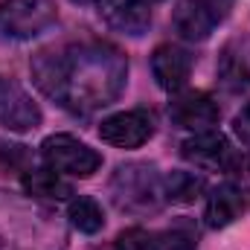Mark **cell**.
<instances>
[{"instance_id": "cell-1", "label": "cell", "mask_w": 250, "mask_h": 250, "mask_svg": "<svg viewBox=\"0 0 250 250\" xmlns=\"http://www.w3.org/2000/svg\"><path fill=\"white\" fill-rule=\"evenodd\" d=\"M35 87L70 114H93L120 99L128 82V59L105 41H79L44 50L32 64Z\"/></svg>"}, {"instance_id": "cell-2", "label": "cell", "mask_w": 250, "mask_h": 250, "mask_svg": "<svg viewBox=\"0 0 250 250\" xmlns=\"http://www.w3.org/2000/svg\"><path fill=\"white\" fill-rule=\"evenodd\" d=\"M111 195H114V204L131 215H148L166 204L163 178L151 163H140V160L117 166L111 178Z\"/></svg>"}, {"instance_id": "cell-3", "label": "cell", "mask_w": 250, "mask_h": 250, "mask_svg": "<svg viewBox=\"0 0 250 250\" xmlns=\"http://www.w3.org/2000/svg\"><path fill=\"white\" fill-rule=\"evenodd\" d=\"M59 21L56 0H0V35L29 41Z\"/></svg>"}, {"instance_id": "cell-4", "label": "cell", "mask_w": 250, "mask_h": 250, "mask_svg": "<svg viewBox=\"0 0 250 250\" xmlns=\"http://www.w3.org/2000/svg\"><path fill=\"white\" fill-rule=\"evenodd\" d=\"M41 157L53 172L70 178H90L102 166V154L73 134H50L41 143Z\"/></svg>"}, {"instance_id": "cell-5", "label": "cell", "mask_w": 250, "mask_h": 250, "mask_svg": "<svg viewBox=\"0 0 250 250\" xmlns=\"http://www.w3.org/2000/svg\"><path fill=\"white\" fill-rule=\"evenodd\" d=\"M181 154H184V160H189L192 166H198L204 172H236L242 166V157L230 146V140L212 128L198 131L189 140H184Z\"/></svg>"}, {"instance_id": "cell-6", "label": "cell", "mask_w": 250, "mask_h": 250, "mask_svg": "<svg viewBox=\"0 0 250 250\" xmlns=\"http://www.w3.org/2000/svg\"><path fill=\"white\" fill-rule=\"evenodd\" d=\"M44 120L38 102L15 82V79H0V128L26 134L35 131Z\"/></svg>"}, {"instance_id": "cell-7", "label": "cell", "mask_w": 250, "mask_h": 250, "mask_svg": "<svg viewBox=\"0 0 250 250\" xmlns=\"http://www.w3.org/2000/svg\"><path fill=\"white\" fill-rule=\"evenodd\" d=\"M151 134H154V120L143 108L111 114L99 125V137L117 148H140L151 140Z\"/></svg>"}, {"instance_id": "cell-8", "label": "cell", "mask_w": 250, "mask_h": 250, "mask_svg": "<svg viewBox=\"0 0 250 250\" xmlns=\"http://www.w3.org/2000/svg\"><path fill=\"white\" fill-rule=\"evenodd\" d=\"M169 117L178 128L198 134V131H209L218 123L221 111H218V102L204 90H178L169 102Z\"/></svg>"}, {"instance_id": "cell-9", "label": "cell", "mask_w": 250, "mask_h": 250, "mask_svg": "<svg viewBox=\"0 0 250 250\" xmlns=\"http://www.w3.org/2000/svg\"><path fill=\"white\" fill-rule=\"evenodd\" d=\"M218 21L221 12L212 0H181L172 12V26L184 41H207Z\"/></svg>"}, {"instance_id": "cell-10", "label": "cell", "mask_w": 250, "mask_h": 250, "mask_svg": "<svg viewBox=\"0 0 250 250\" xmlns=\"http://www.w3.org/2000/svg\"><path fill=\"white\" fill-rule=\"evenodd\" d=\"M96 12L111 29L131 35V38L146 35L151 26L148 0H96Z\"/></svg>"}, {"instance_id": "cell-11", "label": "cell", "mask_w": 250, "mask_h": 250, "mask_svg": "<svg viewBox=\"0 0 250 250\" xmlns=\"http://www.w3.org/2000/svg\"><path fill=\"white\" fill-rule=\"evenodd\" d=\"M151 76H154V82L163 90L178 93V90L187 87L189 76H192V56H189L184 47L160 44L151 53Z\"/></svg>"}, {"instance_id": "cell-12", "label": "cell", "mask_w": 250, "mask_h": 250, "mask_svg": "<svg viewBox=\"0 0 250 250\" xmlns=\"http://www.w3.org/2000/svg\"><path fill=\"white\" fill-rule=\"evenodd\" d=\"M248 201H245V192L236 187V184H218V187L209 192L207 198V209H204V218L212 230H224L230 227L236 218H242Z\"/></svg>"}, {"instance_id": "cell-13", "label": "cell", "mask_w": 250, "mask_h": 250, "mask_svg": "<svg viewBox=\"0 0 250 250\" xmlns=\"http://www.w3.org/2000/svg\"><path fill=\"white\" fill-rule=\"evenodd\" d=\"M21 187L29 198H38V201H70V195H73V187L50 166L26 169L21 178Z\"/></svg>"}, {"instance_id": "cell-14", "label": "cell", "mask_w": 250, "mask_h": 250, "mask_svg": "<svg viewBox=\"0 0 250 250\" xmlns=\"http://www.w3.org/2000/svg\"><path fill=\"white\" fill-rule=\"evenodd\" d=\"M201 192H204V178L195 175V172L175 169V172H169L163 178V198H166V204L187 207V204H195L201 198Z\"/></svg>"}, {"instance_id": "cell-15", "label": "cell", "mask_w": 250, "mask_h": 250, "mask_svg": "<svg viewBox=\"0 0 250 250\" xmlns=\"http://www.w3.org/2000/svg\"><path fill=\"white\" fill-rule=\"evenodd\" d=\"M67 218H70V224H73L79 233H84V236H96V233L105 227V212H102V207H99L93 198H87V195L70 198V204H67Z\"/></svg>"}, {"instance_id": "cell-16", "label": "cell", "mask_w": 250, "mask_h": 250, "mask_svg": "<svg viewBox=\"0 0 250 250\" xmlns=\"http://www.w3.org/2000/svg\"><path fill=\"white\" fill-rule=\"evenodd\" d=\"M218 76L230 90H248L250 87V70L236 56H224V62L218 67Z\"/></svg>"}, {"instance_id": "cell-17", "label": "cell", "mask_w": 250, "mask_h": 250, "mask_svg": "<svg viewBox=\"0 0 250 250\" xmlns=\"http://www.w3.org/2000/svg\"><path fill=\"white\" fill-rule=\"evenodd\" d=\"M114 250H154V233H148L143 227L123 230L114 242Z\"/></svg>"}, {"instance_id": "cell-18", "label": "cell", "mask_w": 250, "mask_h": 250, "mask_svg": "<svg viewBox=\"0 0 250 250\" xmlns=\"http://www.w3.org/2000/svg\"><path fill=\"white\" fill-rule=\"evenodd\" d=\"M154 250H195V236L181 233V230L154 233Z\"/></svg>"}, {"instance_id": "cell-19", "label": "cell", "mask_w": 250, "mask_h": 250, "mask_svg": "<svg viewBox=\"0 0 250 250\" xmlns=\"http://www.w3.org/2000/svg\"><path fill=\"white\" fill-rule=\"evenodd\" d=\"M29 160V151L26 146H12V143H3L0 146V169H23V163Z\"/></svg>"}, {"instance_id": "cell-20", "label": "cell", "mask_w": 250, "mask_h": 250, "mask_svg": "<svg viewBox=\"0 0 250 250\" xmlns=\"http://www.w3.org/2000/svg\"><path fill=\"white\" fill-rule=\"evenodd\" d=\"M233 134H236L245 146H250V105H245V108L233 117Z\"/></svg>"}, {"instance_id": "cell-21", "label": "cell", "mask_w": 250, "mask_h": 250, "mask_svg": "<svg viewBox=\"0 0 250 250\" xmlns=\"http://www.w3.org/2000/svg\"><path fill=\"white\" fill-rule=\"evenodd\" d=\"M76 3H90V0H76Z\"/></svg>"}]
</instances>
